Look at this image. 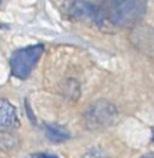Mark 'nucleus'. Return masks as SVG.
<instances>
[{"instance_id": "nucleus-6", "label": "nucleus", "mask_w": 154, "mask_h": 158, "mask_svg": "<svg viewBox=\"0 0 154 158\" xmlns=\"http://www.w3.org/2000/svg\"><path fill=\"white\" fill-rule=\"evenodd\" d=\"M83 158H107V157H106L103 150H100V148H93V150L88 151V153L83 156Z\"/></svg>"}, {"instance_id": "nucleus-2", "label": "nucleus", "mask_w": 154, "mask_h": 158, "mask_svg": "<svg viewBox=\"0 0 154 158\" xmlns=\"http://www.w3.org/2000/svg\"><path fill=\"white\" fill-rule=\"evenodd\" d=\"M43 53V46L42 44H35L15 52L10 60L11 72L14 77L19 79H25L32 72L33 67L36 65L38 60L40 58Z\"/></svg>"}, {"instance_id": "nucleus-8", "label": "nucleus", "mask_w": 154, "mask_h": 158, "mask_svg": "<svg viewBox=\"0 0 154 158\" xmlns=\"http://www.w3.org/2000/svg\"><path fill=\"white\" fill-rule=\"evenodd\" d=\"M140 158H154V153H149V154H146V156H143Z\"/></svg>"}, {"instance_id": "nucleus-7", "label": "nucleus", "mask_w": 154, "mask_h": 158, "mask_svg": "<svg viewBox=\"0 0 154 158\" xmlns=\"http://www.w3.org/2000/svg\"><path fill=\"white\" fill-rule=\"evenodd\" d=\"M35 158H56V157H52V156H46V154H40V156H36Z\"/></svg>"}, {"instance_id": "nucleus-4", "label": "nucleus", "mask_w": 154, "mask_h": 158, "mask_svg": "<svg viewBox=\"0 0 154 158\" xmlns=\"http://www.w3.org/2000/svg\"><path fill=\"white\" fill-rule=\"evenodd\" d=\"M69 13L78 19H88L92 22H102L103 17L97 8L92 7L85 0H74L69 6Z\"/></svg>"}, {"instance_id": "nucleus-3", "label": "nucleus", "mask_w": 154, "mask_h": 158, "mask_svg": "<svg viewBox=\"0 0 154 158\" xmlns=\"http://www.w3.org/2000/svg\"><path fill=\"white\" fill-rule=\"evenodd\" d=\"M117 118L115 107L107 101H97L88 108L85 115L86 125L90 129H102L111 125Z\"/></svg>"}, {"instance_id": "nucleus-5", "label": "nucleus", "mask_w": 154, "mask_h": 158, "mask_svg": "<svg viewBox=\"0 0 154 158\" xmlns=\"http://www.w3.org/2000/svg\"><path fill=\"white\" fill-rule=\"evenodd\" d=\"M18 125L15 107L4 98H0V128H14Z\"/></svg>"}, {"instance_id": "nucleus-1", "label": "nucleus", "mask_w": 154, "mask_h": 158, "mask_svg": "<svg viewBox=\"0 0 154 158\" xmlns=\"http://www.w3.org/2000/svg\"><path fill=\"white\" fill-rule=\"evenodd\" d=\"M103 15L121 27L132 25L143 17L147 0H99Z\"/></svg>"}]
</instances>
